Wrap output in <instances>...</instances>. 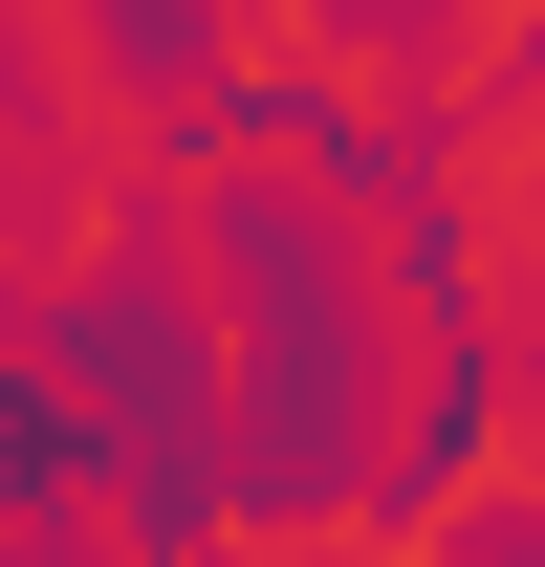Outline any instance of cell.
Listing matches in <instances>:
<instances>
[{
  "label": "cell",
  "mask_w": 545,
  "mask_h": 567,
  "mask_svg": "<svg viewBox=\"0 0 545 567\" xmlns=\"http://www.w3.org/2000/svg\"><path fill=\"white\" fill-rule=\"evenodd\" d=\"M218 284H240V436H218V481L263 524L371 502V284L306 218V175H240L218 197Z\"/></svg>",
  "instance_id": "1"
},
{
  "label": "cell",
  "mask_w": 545,
  "mask_h": 567,
  "mask_svg": "<svg viewBox=\"0 0 545 567\" xmlns=\"http://www.w3.org/2000/svg\"><path fill=\"white\" fill-rule=\"evenodd\" d=\"M88 22H110V66H132V87H175V110L218 87V0H88Z\"/></svg>",
  "instance_id": "2"
},
{
  "label": "cell",
  "mask_w": 545,
  "mask_h": 567,
  "mask_svg": "<svg viewBox=\"0 0 545 567\" xmlns=\"http://www.w3.org/2000/svg\"><path fill=\"white\" fill-rule=\"evenodd\" d=\"M349 22H414V0H349Z\"/></svg>",
  "instance_id": "3"
}]
</instances>
